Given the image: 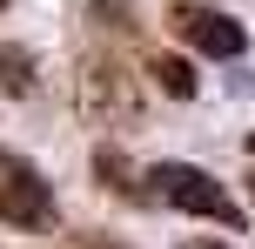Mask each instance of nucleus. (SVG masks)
Segmentation results:
<instances>
[{
  "label": "nucleus",
  "instance_id": "f8f14e48",
  "mask_svg": "<svg viewBox=\"0 0 255 249\" xmlns=\"http://www.w3.org/2000/svg\"><path fill=\"white\" fill-rule=\"evenodd\" d=\"M0 13H7V0H0Z\"/></svg>",
  "mask_w": 255,
  "mask_h": 249
},
{
  "label": "nucleus",
  "instance_id": "6e6552de",
  "mask_svg": "<svg viewBox=\"0 0 255 249\" xmlns=\"http://www.w3.org/2000/svg\"><path fill=\"white\" fill-rule=\"evenodd\" d=\"M181 249H235V243H208V236H188Z\"/></svg>",
  "mask_w": 255,
  "mask_h": 249
},
{
  "label": "nucleus",
  "instance_id": "7ed1b4c3",
  "mask_svg": "<svg viewBox=\"0 0 255 249\" xmlns=\"http://www.w3.org/2000/svg\"><path fill=\"white\" fill-rule=\"evenodd\" d=\"M0 223H13V229H47L54 223V189L13 148H0Z\"/></svg>",
  "mask_w": 255,
  "mask_h": 249
},
{
  "label": "nucleus",
  "instance_id": "1a4fd4ad",
  "mask_svg": "<svg viewBox=\"0 0 255 249\" xmlns=\"http://www.w3.org/2000/svg\"><path fill=\"white\" fill-rule=\"evenodd\" d=\"M81 249H128V243H108V236H88V243H81Z\"/></svg>",
  "mask_w": 255,
  "mask_h": 249
},
{
  "label": "nucleus",
  "instance_id": "9b49d317",
  "mask_svg": "<svg viewBox=\"0 0 255 249\" xmlns=\"http://www.w3.org/2000/svg\"><path fill=\"white\" fill-rule=\"evenodd\" d=\"M249 196H255V175H249Z\"/></svg>",
  "mask_w": 255,
  "mask_h": 249
},
{
  "label": "nucleus",
  "instance_id": "39448f33",
  "mask_svg": "<svg viewBox=\"0 0 255 249\" xmlns=\"http://www.w3.org/2000/svg\"><path fill=\"white\" fill-rule=\"evenodd\" d=\"M94 175H101V189H115L121 202H154L148 169H134V162L121 155V148H94Z\"/></svg>",
  "mask_w": 255,
  "mask_h": 249
},
{
  "label": "nucleus",
  "instance_id": "f257e3e1",
  "mask_svg": "<svg viewBox=\"0 0 255 249\" xmlns=\"http://www.w3.org/2000/svg\"><path fill=\"white\" fill-rule=\"evenodd\" d=\"M148 189H154V202H175V209L208 216V223H222V229H242V209L229 202V189H222L208 169H195V162H154Z\"/></svg>",
  "mask_w": 255,
  "mask_h": 249
},
{
  "label": "nucleus",
  "instance_id": "20e7f679",
  "mask_svg": "<svg viewBox=\"0 0 255 249\" xmlns=\"http://www.w3.org/2000/svg\"><path fill=\"white\" fill-rule=\"evenodd\" d=\"M168 27H175V34L188 40L195 54H208V61H235V54L249 47L242 20H229L222 7H195V0H181V7H168Z\"/></svg>",
  "mask_w": 255,
  "mask_h": 249
},
{
  "label": "nucleus",
  "instance_id": "f03ea898",
  "mask_svg": "<svg viewBox=\"0 0 255 249\" xmlns=\"http://www.w3.org/2000/svg\"><path fill=\"white\" fill-rule=\"evenodd\" d=\"M81 115L94 128H134L141 121V88L115 54H88L81 61Z\"/></svg>",
  "mask_w": 255,
  "mask_h": 249
},
{
  "label": "nucleus",
  "instance_id": "9d476101",
  "mask_svg": "<svg viewBox=\"0 0 255 249\" xmlns=\"http://www.w3.org/2000/svg\"><path fill=\"white\" fill-rule=\"evenodd\" d=\"M249 155H255V135H249Z\"/></svg>",
  "mask_w": 255,
  "mask_h": 249
},
{
  "label": "nucleus",
  "instance_id": "423d86ee",
  "mask_svg": "<svg viewBox=\"0 0 255 249\" xmlns=\"http://www.w3.org/2000/svg\"><path fill=\"white\" fill-rule=\"evenodd\" d=\"M0 94H13V101L40 94V61L20 47V40H0Z\"/></svg>",
  "mask_w": 255,
  "mask_h": 249
},
{
  "label": "nucleus",
  "instance_id": "0eeeda50",
  "mask_svg": "<svg viewBox=\"0 0 255 249\" xmlns=\"http://www.w3.org/2000/svg\"><path fill=\"white\" fill-rule=\"evenodd\" d=\"M148 74H154V88H161V94H175V101H188V94H195V67L181 61V54H154V61H148Z\"/></svg>",
  "mask_w": 255,
  "mask_h": 249
}]
</instances>
